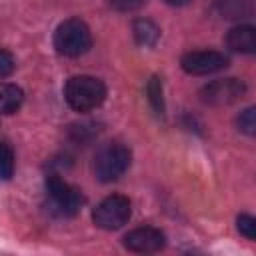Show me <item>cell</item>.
<instances>
[{
  "label": "cell",
  "instance_id": "1",
  "mask_svg": "<svg viewBox=\"0 0 256 256\" xmlns=\"http://www.w3.org/2000/svg\"><path fill=\"white\" fill-rule=\"evenodd\" d=\"M64 98L76 112H90L104 102L106 86L94 76H72L64 86Z\"/></svg>",
  "mask_w": 256,
  "mask_h": 256
},
{
  "label": "cell",
  "instance_id": "2",
  "mask_svg": "<svg viewBox=\"0 0 256 256\" xmlns=\"http://www.w3.org/2000/svg\"><path fill=\"white\" fill-rule=\"evenodd\" d=\"M92 46V34L86 22L80 18H68L62 24H58L54 32V48L70 58L82 56Z\"/></svg>",
  "mask_w": 256,
  "mask_h": 256
},
{
  "label": "cell",
  "instance_id": "3",
  "mask_svg": "<svg viewBox=\"0 0 256 256\" xmlns=\"http://www.w3.org/2000/svg\"><path fill=\"white\" fill-rule=\"evenodd\" d=\"M130 160L132 154L124 144H106L94 156V174L100 182H114L128 170Z\"/></svg>",
  "mask_w": 256,
  "mask_h": 256
},
{
  "label": "cell",
  "instance_id": "4",
  "mask_svg": "<svg viewBox=\"0 0 256 256\" xmlns=\"http://www.w3.org/2000/svg\"><path fill=\"white\" fill-rule=\"evenodd\" d=\"M130 200L126 196L112 194L92 210V222L102 230H118L130 220Z\"/></svg>",
  "mask_w": 256,
  "mask_h": 256
},
{
  "label": "cell",
  "instance_id": "5",
  "mask_svg": "<svg viewBox=\"0 0 256 256\" xmlns=\"http://www.w3.org/2000/svg\"><path fill=\"white\" fill-rule=\"evenodd\" d=\"M46 192L50 196V204L52 208L62 214V216H74L84 198H82V192L74 186H70L66 180H62L58 174H48L46 178Z\"/></svg>",
  "mask_w": 256,
  "mask_h": 256
},
{
  "label": "cell",
  "instance_id": "6",
  "mask_svg": "<svg viewBox=\"0 0 256 256\" xmlns=\"http://www.w3.org/2000/svg\"><path fill=\"white\" fill-rule=\"evenodd\" d=\"M246 92V86L238 78H224V80H214L206 84L200 90V100L210 106H228L236 100H240Z\"/></svg>",
  "mask_w": 256,
  "mask_h": 256
},
{
  "label": "cell",
  "instance_id": "7",
  "mask_svg": "<svg viewBox=\"0 0 256 256\" xmlns=\"http://www.w3.org/2000/svg\"><path fill=\"white\" fill-rule=\"evenodd\" d=\"M180 66L186 74L204 76V74H212V72L226 68L228 58L216 50H194V52H188L182 56Z\"/></svg>",
  "mask_w": 256,
  "mask_h": 256
},
{
  "label": "cell",
  "instance_id": "8",
  "mask_svg": "<svg viewBox=\"0 0 256 256\" xmlns=\"http://www.w3.org/2000/svg\"><path fill=\"white\" fill-rule=\"evenodd\" d=\"M164 244H166L164 232H160L158 228H152V226L136 228L124 236V248H128L130 252H138V254L158 252L164 248Z\"/></svg>",
  "mask_w": 256,
  "mask_h": 256
},
{
  "label": "cell",
  "instance_id": "9",
  "mask_svg": "<svg viewBox=\"0 0 256 256\" xmlns=\"http://www.w3.org/2000/svg\"><path fill=\"white\" fill-rule=\"evenodd\" d=\"M226 42L232 50L242 54H252L256 50V30L250 24H240L232 28L226 36Z\"/></svg>",
  "mask_w": 256,
  "mask_h": 256
},
{
  "label": "cell",
  "instance_id": "10",
  "mask_svg": "<svg viewBox=\"0 0 256 256\" xmlns=\"http://www.w3.org/2000/svg\"><path fill=\"white\" fill-rule=\"evenodd\" d=\"M24 102V92L16 84H0V116L14 114Z\"/></svg>",
  "mask_w": 256,
  "mask_h": 256
},
{
  "label": "cell",
  "instance_id": "11",
  "mask_svg": "<svg viewBox=\"0 0 256 256\" xmlns=\"http://www.w3.org/2000/svg\"><path fill=\"white\" fill-rule=\"evenodd\" d=\"M132 32H134V38H136V42L140 46H154L158 42V38H160V28L148 18L134 20Z\"/></svg>",
  "mask_w": 256,
  "mask_h": 256
},
{
  "label": "cell",
  "instance_id": "12",
  "mask_svg": "<svg viewBox=\"0 0 256 256\" xmlns=\"http://www.w3.org/2000/svg\"><path fill=\"white\" fill-rule=\"evenodd\" d=\"M146 94H148V102L154 108V112L156 114H164V92H162V80L158 76H152L148 80Z\"/></svg>",
  "mask_w": 256,
  "mask_h": 256
},
{
  "label": "cell",
  "instance_id": "13",
  "mask_svg": "<svg viewBox=\"0 0 256 256\" xmlns=\"http://www.w3.org/2000/svg\"><path fill=\"white\" fill-rule=\"evenodd\" d=\"M14 174V150L8 142H0V178L10 180Z\"/></svg>",
  "mask_w": 256,
  "mask_h": 256
},
{
  "label": "cell",
  "instance_id": "14",
  "mask_svg": "<svg viewBox=\"0 0 256 256\" xmlns=\"http://www.w3.org/2000/svg\"><path fill=\"white\" fill-rule=\"evenodd\" d=\"M236 124H238V130H242L244 134L252 136L256 132V110H254V106H250L244 112H240Z\"/></svg>",
  "mask_w": 256,
  "mask_h": 256
},
{
  "label": "cell",
  "instance_id": "15",
  "mask_svg": "<svg viewBox=\"0 0 256 256\" xmlns=\"http://www.w3.org/2000/svg\"><path fill=\"white\" fill-rule=\"evenodd\" d=\"M236 228L248 240H254L256 238V218H252L250 214H240L236 218Z\"/></svg>",
  "mask_w": 256,
  "mask_h": 256
},
{
  "label": "cell",
  "instance_id": "16",
  "mask_svg": "<svg viewBox=\"0 0 256 256\" xmlns=\"http://www.w3.org/2000/svg\"><path fill=\"white\" fill-rule=\"evenodd\" d=\"M220 12L226 18H238L244 14V2L242 0H218Z\"/></svg>",
  "mask_w": 256,
  "mask_h": 256
},
{
  "label": "cell",
  "instance_id": "17",
  "mask_svg": "<svg viewBox=\"0 0 256 256\" xmlns=\"http://www.w3.org/2000/svg\"><path fill=\"white\" fill-rule=\"evenodd\" d=\"M14 56L8 52V50H2L0 48V78H6L8 74H12L14 70Z\"/></svg>",
  "mask_w": 256,
  "mask_h": 256
},
{
  "label": "cell",
  "instance_id": "18",
  "mask_svg": "<svg viewBox=\"0 0 256 256\" xmlns=\"http://www.w3.org/2000/svg\"><path fill=\"white\" fill-rule=\"evenodd\" d=\"M144 0H110V6L118 12H132L142 6Z\"/></svg>",
  "mask_w": 256,
  "mask_h": 256
},
{
  "label": "cell",
  "instance_id": "19",
  "mask_svg": "<svg viewBox=\"0 0 256 256\" xmlns=\"http://www.w3.org/2000/svg\"><path fill=\"white\" fill-rule=\"evenodd\" d=\"M166 4H170V6H184V4H188V2H192V0H164Z\"/></svg>",
  "mask_w": 256,
  "mask_h": 256
}]
</instances>
